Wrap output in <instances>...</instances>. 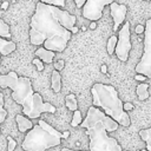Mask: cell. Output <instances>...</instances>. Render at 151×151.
I'll return each mask as SVG.
<instances>
[{
  "label": "cell",
  "instance_id": "obj_9",
  "mask_svg": "<svg viewBox=\"0 0 151 151\" xmlns=\"http://www.w3.org/2000/svg\"><path fill=\"white\" fill-rule=\"evenodd\" d=\"M110 13L111 17L113 19V31L117 32L118 27L124 22L125 17H126V12H127V7L125 5L122 4H117V2H111L110 5Z\"/></svg>",
  "mask_w": 151,
  "mask_h": 151
},
{
  "label": "cell",
  "instance_id": "obj_4",
  "mask_svg": "<svg viewBox=\"0 0 151 151\" xmlns=\"http://www.w3.org/2000/svg\"><path fill=\"white\" fill-rule=\"evenodd\" d=\"M92 104L99 107L106 116L111 117L122 126H130V117L123 109V101L118 97L117 90L112 85L97 83L91 88Z\"/></svg>",
  "mask_w": 151,
  "mask_h": 151
},
{
  "label": "cell",
  "instance_id": "obj_26",
  "mask_svg": "<svg viewBox=\"0 0 151 151\" xmlns=\"http://www.w3.org/2000/svg\"><path fill=\"white\" fill-rule=\"evenodd\" d=\"M133 104H131V103H125V104H123V109L125 110V111H131V110H133Z\"/></svg>",
  "mask_w": 151,
  "mask_h": 151
},
{
  "label": "cell",
  "instance_id": "obj_8",
  "mask_svg": "<svg viewBox=\"0 0 151 151\" xmlns=\"http://www.w3.org/2000/svg\"><path fill=\"white\" fill-rule=\"evenodd\" d=\"M113 0H86L83 8V17L91 21H97L101 18L104 7L110 5Z\"/></svg>",
  "mask_w": 151,
  "mask_h": 151
},
{
  "label": "cell",
  "instance_id": "obj_28",
  "mask_svg": "<svg viewBox=\"0 0 151 151\" xmlns=\"http://www.w3.org/2000/svg\"><path fill=\"white\" fill-rule=\"evenodd\" d=\"M85 1H86V0H74V2H76V6H77L78 8L83 7V6H84V4H85Z\"/></svg>",
  "mask_w": 151,
  "mask_h": 151
},
{
  "label": "cell",
  "instance_id": "obj_10",
  "mask_svg": "<svg viewBox=\"0 0 151 151\" xmlns=\"http://www.w3.org/2000/svg\"><path fill=\"white\" fill-rule=\"evenodd\" d=\"M34 53H35L37 58H39L42 63H46V64H51L52 60H53V58H54V55H55V53L53 51L47 50L44 46L42 47H39Z\"/></svg>",
  "mask_w": 151,
  "mask_h": 151
},
{
  "label": "cell",
  "instance_id": "obj_11",
  "mask_svg": "<svg viewBox=\"0 0 151 151\" xmlns=\"http://www.w3.org/2000/svg\"><path fill=\"white\" fill-rule=\"evenodd\" d=\"M15 120H17V124H18V129L20 132H27L28 130H31L33 127V123L32 120L24 116V114H17L15 116Z\"/></svg>",
  "mask_w": 151,
  "mask_h": 151
},
{
  "label": "cell",
  "instance_id": "obj_17",
  "mask_svg": "<svg viewBox=\"0 0 151 151\" xmlns=\"http://www.w3.org/2000/svg\"><path fill=\"white\" fill-rule=\"evenodd\" d=\"M0 38H6V39H9L11 38L9 26L2 19H0Z\"/></svg>",
  "mask_w": 151,
  "mask_h": 151
},
{
  "label": "cell",
  "instance_id": "obj_27",
  "mask_svg": "<svg viewBox=\"0 0 151 151\" xmlns=\"http://www.w3.org/2000/svg\"><path fill=\"white\" fill-rule=\"evenodd\" d=\"M134 79H136V80H139V81H144V80H146V77H145L144 74L137 73V74H136V77H134Z\"/></svg>",
  "mask_w": 151,
  "mask_h": 151
},
{
  "label": "cell",
  "instance_id": "obj_14",
  "mask_svg": "<svg viewBox=\"0 0 151 151\" xmlns=\"http://www.w3.org/2000/svg\"><path fill=\"white\" fill-rule=\"evenodd\" d=\"M51 85H52V90L58 93L61 88V76L59 73V71H52V78H51Z\"/></svg>",
  "mask_w": 151,
  "mask_h": 151
},
{
  "label": "cell",
  "instance_id": "obj_5",
  "mask_svg": "<svg viewBox=\"0 0 151 151\" xmlns=\"http://www.w3.org/2000/svg\"><path fill=\"white\" fill-rule=\"evenodd\" d=\"M63 133L52 127L45 120L39 119L37 125H33L27 131L21 147L25 151H46L50 147L60 145Z\"/></svg>",
  "mask_w": 151,
  "mask_h": 151
},
{
  "label": "cell",
  "instance_id": "obj_29",
  "mask_svg": "<svg viewBox=\"0 0 151 151\" xmlns=\"http://www.w3.org/2000/svg\"><path fill=\"white\" fill-rule=\"evenodd\" d=\"M7 7H8V2H7V1H4V2L1 4V8H2V9H6Z\"/></svg>",
  "mask_w": 151,
  "mask_h": 151
},
{
  "label": "cell",
  "instance_id": "obj_31",
  "mask_svg": "<svg viewBox=\"0 0 151 151\" xmlns=\"http://www.w3.org/2000/svg\"><path fill=\"white\" fill-rule=\"evenodd\" d=\"M78 31H79V28H78L77 26H73V27L71 28V33H78Z\"/></svg>",
  "mask_w": 151,
  "mask_h": 151
},
{
  "label": "cell",
  "instance_id": "obj_20",
  "mask_svg": "<svg viewBox=\"0 0 151 151\" xmlns=\"http://www.w3.org/2000/svg\"><path fill=\"white\" fill-rule=\"evenodd\" d=\"M73 118H72V122H71V126L72 127H77L81 122H83V117H81V112L79 110H76L73 111Z\"/></svg>",
  "mask_w": 151,
  "mask_h": 151
},
{
  "label": "cell",
  "instance_id": "obj_13",
  "mask_svg": "<svg viewBox=\"0 0 151 151\" xmlns=\"http://www.w3.org/2000/svg\"><path fill=\"white\" fill-rule=\"evenodd\" d=\"M139 137L142 138V140L145 142L146 147L145 149H139L137 151H151V127L140 130L139 131Z\"/></svg>",
  "mask_w": 151,
  "mask_h": 151
},
{
  "label": "cell",
  "instance_id": "obj_12",
  "mask_svg": "<svg viewBox=\"0 0 151 151\" xmlns=\"http://www.w3.org/2000/svg\"><path fill=\"white\" fill-rule=\"evenodd\" d=\"M17 48V45L12 40H7L6 38H0V53L2 55H8L12 52H14Z\"/></svg>",
  "mask_w": 151,
  "mask_h": 151
},
{
  "label": "cell",
  "instance_id": "obj_21",
  "mask_svg": "<svg viewBox=\"0 0 151 151\" xmlns=\"http://www.w3.org/2000/svg\"><path fill=\"white\" fill-rule=\"evenodd\" d=\"M39 1L44 2V4H47V5L57 6V7H60V8H63L65 6V0H39Z\"/></svg>",
  "mask_w": 151,
  "mask_h": 151
},
{
  "label": "cell",
  "instance_id": "obj_3",
  "mask_svg": "<svg viewBox=\"0 0 151 151\" xmlns=\"http://www.w3.org/2000/svg\"><path fill=\"white\" fill-rule=\"evenodd\" d=\"M79 125L86 129L90 138V151H123L117 139L107 136V132L116 131L119 124L106 116L99 107L91 106Z\"/></svg>",
  "mask_w": 151,
  "mask_h": 151
},
{
  "label": "cell",
  "instance_id": "obj_30",
  "mask_svg": "<svg viewBox=\"0 0 151 151\" xmlns=\"http://www.w3.org/2000/svg\"><path fill=\"white\" fill-rule=\"evenodd\" d=\"M96 27H97V24H96V21H92V22L90 24V28H91V29H96Z\"/></svg>",
  "mask_w": 151,
  "mask_h": 151
},
{
  "label": "cell",
  "instance_id": "obj_24",
  "mask_svg": "<svg viewBox=\"0 0 151 151\" xmlns=\"http://www.w3.org/2000/svg\"><path fill=\"white\" fill-rule=\"evenodd\" d=\"M64 65H65V61H64L63 59H60V60H58V61L54 63V68H55L57 71H61V70L64 68Z\"/></svg>",
  "mask_w": 151,
  "mask_h": 151
},
{
  "label": "cell",
  "instance_id": "obj_34",
  "mask_svg": "<svg viewBox=\"0 0 151 151\" xmlns=\"http://www.w3.org/2000/svg\"><path fill=\"white\" fill-rule=\"evenodd\" d=\"M145 1H151V0H145Z\"/></svg>",
  "mask_w": 151,
  "mask_h": 151
},
{
  "label": "cell",
  "instance_id": "obj_18",
  "mask_svg": "<svg viewBox=\"0 0 151 151\" xmlns=\"http://www.w3.org/2000/svg\"><path fill=\"white\" fill-rule=\"evenodd\" d=\"M117 39L118 38L116 35H111L109 38V41H107V45H106L109 54H113L114 53V48H116V45H117Z\"/></svg>",
  "mask_w": 151,
  "mask_h": 151
},
{
  "label": "cell",
  "instance_id": "obj_25",
  "mask_svg": "<svg viewBox=\"0 0 151 151\" xmlns=\"http://www.w3.org/2000/svg\"><path fill=\"white\" fill-rule=\"evenodd\" d=\"M144 31H145V26H144V25H137L136 28H134V32H136L137 34H143Z\"/></svg>",
  "mask_w": 151,
  "mask_h": 151
},
{
  "label": "cell",
  "instance_id": "obj_16",
  "mask_svg": "<svg viewBox=\"0 0 151 151\" xmlns=\"http://www.w3.org/2000/svg\"><path fill=\"white\" fill-rule=\"evenodd\" d=\"M65 103H66V106L70 111H76L78 110V104H77V98H76V94L71 93V94H67L65 97Z\"/></svg>",
  "mask_w": 151,
  "mask_h": 151
},
{
  "label": "cell",
  "instance_id": "obj_33",
  "mask_svg": "<svg viewBox=\"0 0 151 151\" xmlns=\"http://www.w3.org/2000/svg\"><path fill=\"white\" fill-rule=\"evenodd\" d=\"M61 151H74V150H71V149H67V147H64V149H61ZM80 151H84V150H80Z\"/></svg>",
  "mask_w": 151,
  "mask_h": 151
},
{
  "label": "cell",
  "instance_id": "obj_22",
  "mask_svg": "<svg viewBox=\"0 0 151 151\" xmlns=\"http://www.w3.org/2000/svg\"><path fill=\"white\" fill-rule=\"evenodd\" d=\"M7 142H8V144H7V151H14V149L17 146V142L11 136H7Z\"/></svg>",
  "mask_w": 151,
  "mask_h": 151
},
{
  "label": "cell",
  "instance_id": "obj_36",
  "mask_svg": "<svg viewBox=\"0 0 151 151\" xmlns=\"http://www.w3.org/2000/svg\"><path fill=\"white\" fill-rule=\"evenodd\" d=\"M0 1H2V0H0Z\"/></svg>",
  "mask_w": 151,
  "mask_h": 151
},
{
  "label": "cell",
  "instance_id": "obj_32",
  "mask_svg": "<svg viewBox=\"0 0 151 151\" xmlns=\"http://www.w3.org/2000/svg\"><path fill=\"white\" fill-rule=\"evenodd\" d=\"M68 136H70V132H68V131H65V132L63 133V138H67Z\"/></svg>",
  "mask_w": 151,
  "mask_h": 151
},
{
  "label": "cell",
  "instance_id": "obj_35",
  "mask_svg": "<svg viewBox=\"0 0 151 151\" xmlns=\"http://www.w3.org/2000/svg\"><path fill=\"white\" fill-rule=\"evenodd\" d=\"M0 63H1V58H0Z\"/></svg>",
  "mask_w": 151,
  "mask_h": 151
},
{
  "label": "cell",
  "instance_id": "obj_15",
  "mask_svg": "<svg viewBox=\"0 0 151 151\" xmlns=\"http://www.w3.org/2000/svg\"><path fill=\"white\" fill-rule=\"evenodd\" d=\"M149 84L147 83H140L138 86H137V97L139 100H145L149 98Z\"/></svg>",
  "mask_w": 151,
  "mask_h": 151
},
{
  "label": "cell",
  "instance_id": "obj_1",
  "mask_svg": "<svg viewBox=\"0 0 151 151\" xmlns=\"http://www.w3.org/2000/svg\"><path fill=\"white\" fill-rule=\"evenodd\" d=\"M76 20L67 11L39 1L31 18L29 41L32 45H44L53 52H63L71 39V28Z\"/></svg>",
  "mask_w": 151,
  "mask_h": 151
},
{
  "label": "cell",
  "instance_id": "obj_6",
  "mask_svg": "<svg viewBox=\"0 0 151 151\" xmlns=\"http://www.w3.org/2000/svg\"><path fill=\"white\" fill-rule=\"evenodd\" d=\"M144 34V51L139 63L136 66V71L137 73L144 74L146 78H151V18L146 20Z\"/></svg>",
  "mask_w": 151,
  "mask_h": 151
},
{
  "label": "cell",
  "instance_id": "obj_2",
  "mask_svg": "<svg viewBox=\"0 0 151 151\" xmlns=\"http://www.w3.org/2000/svg\"><path fill=\"white\" fill-rule=\"evenodd\" d=\"M0 87L12 90V98L22 106L24 116L29 119L39 118L45 112L54 113L57 111L55 106L45 103L39 93L33 92L32 83L27 77H19L14 71L0 76Z\"/></svg>",
  "mask_w": 151,
  "mask_h": 151
},
{
  "label": "cell",
  "instance_id": "obj_19",
  "mask_svg": "<svg viewBox=\"0 0 151 151\" xmlns=\"http://www.w3.org/2000/svg\"><path fill=\"white\" fill-rule=\"evenodd\" d=\"M6 117H7V111L4 107V94L0 92V125L5 122ZM0 133H1V130H0Z\"/></svg>",
  "mask_w": 151,
  "mask_h": 151
},
{
  "label": "cell",
  "instance_id": "obj_7",
  "mask_svg": "<svg viewBox=\"0 0 151 151\" xmlns=\"http://www.w3.org/2000/svg\"><path fill=\"white\" fill-rule=\"evenodd\" d=\"M131 41H130V22H123V26L118 31L117 45L114 48V53L117 58L122 61H127L129 52L131 51Z\"/></svg>",
  "mask_w": 151,
  "mask_h": 151
},
{
  "label": "cell",
  "instance_id": "obj_23",
  "mask_svg": "<svg viewBox=\"0 0 151 151\" xmlns=\"http://www.w3.org/2000/svg\"><path fill=\"white\" fill-rule=\"evenodd\" d=\"M33 64L35 65L37 71H42V70H44V64H42V61H41L39 58H34V59H33Z\"/></svg>",
  "mask_w": 151,
  "mask_h": 151
}]
</instances>
